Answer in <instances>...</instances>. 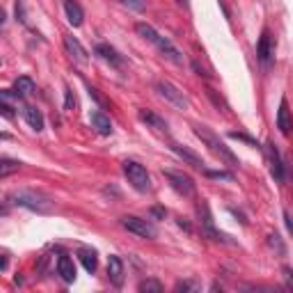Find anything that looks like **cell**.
Segmentation results:
<instances>
[{"instance_id":"obj_4","label":"cell","mask_w":293,"mask_h":293,"mask_svg":"<svg viewBox=\"0 0 293 293\" xmlns=\"http://www.w3.org/2000/svg\"><path fill=\"white\" fill-rule=\"evenodd\" d=\"M122 227L126 229V232L136 234V236H140V238H146V240H154L158 236V229L156 224H152L149 220H144V218H138V216H124L120 220Z\"/></svg>"},{"instance_id":"obj_17","label":"cell","mask_w":293,"mask_h":293,"mask_svg":"<svg viewBox=\"0 0 293 293\" xmlns=\"http://www.w3.org/2000/svg\"><path fill=\"white\" fill-rule=\"evenodd\" d=\"M268 163H270L272 179L284 181V165H282V158H280V152L275 149V144H268Z\"/></svg>"},{"instance_id":"obj_9","label":"cell","mask_w":293,"mask_h":293,"mask_svg":"<svg viewBox=\"0 0 293 293\" xmlns=\"http://www.w3.org/2000/svg\"><path fill=\"white\" fill-rule=\"evenodd\" d=\"M172 152L176 154V156L184 160V163H188L190 168H195V170H206V163H204V158L200 156V154H195L192 149H188V146H184V144H176V142H172Z\"/></svg>"},{"instance_id":"obj_7","label":"cell","mask_w":293,"mask_h":293,"mask_svg":"<svg viewBox=\"0 0 293 293\" xmlns=\"http://www.w3.org/2000/svg\"><path fill=\"white\" fill-rule=\"evenodd\" d=\"M154 46L160 50V55H163L165 60H170L172 64H176V66H184V62H186L184 53H181V50L176 48V46H174L168 37H158V42L154 44Z\"/></svg>"},{"instance_id":"obj_32","label":"cell","mask_w":293,"mask_h":293,"mask_svg":"<svg viewBox=\"0 0 293 293\" xmlns=\"http://www.w3.org/2000/svg\"><path fill=\"white\" fill-rule=\"evenodd\" d=\"M90 96L94 98V101H96V104H101L106 108V98L101 96V94H98V90H94V87H90Z\"/></svg>"},{"instance_id":"obj_8","label":"cell","mask_w":293,"mask_h":293,"mask_svg":"<svg viewBox=\"0 0 293 293\" xmlns=\"http://www.w3.org/2000/svg\"><path fill=\"white\" fill-rule=\"evenodd\" d=\"M256 58H259V62L264 66H270L272 58H275V42H272L270 32L268 30H264V34H261L259 39V46H256Z\"/></svg>"},{"instance_id":"obj_14","label":"cell","mask_w":293,"mask_h":293,"mask_svg":"<svg viewBox=\"0 0 293 293\" xmlns=\"http://www.w3.org/2000/svg\"><path fill=\"white\" fill-rule=\"evenodd\" d=\"M90 122H92V128H96V133H101V136H112V122H110V117L104 112V110H94L92 114H90Z\"/></svg>"},{"instance_id":"obj_15","label":"cell","mask_w":293,"mask_h":293,"mask_svg":"<svg viewBox=\"0 0 293 293\" xmlns=\"http://www.w3.org/2000/svg\"><path fill=\"white\" fill-rule=\"evenodd\" d=\"M64 14H66V21L74 28H80L82 21H85V12H82L78 0H64Z\"/></svg>"},{"instance_id":"obj_13","label":"cell","mask_w":293,"mask_h":293,"mask_svg":"<svg viewBox=\"0 0 293 293\" xmlns=\"http://www.w3.org/2000/svg\"><path fill=\"white\" fill-rule=\"evenodd\" d=\"M94 50H96L98 58H101L104 62H108L110 66H117V69H120V66H124V58H122V55L117 53V48H112L110 44H98Z\"/></svg>"},{"instance_id":"obj_19","label":"cell","mask_w":293,"mask_h":293,"mask_svg":"<svg viewBox=\"0 0 293 293\" xmlns=\"http://www.w3.org/2000/svg\"><path fill=\"white\" fill-rule=\"evenodd\" d=\"M138 117H140V122H144L146 126H152V128H156L158 133H168V122L165 120H160V117H158V114H154L152 110H140V112H138Z\"/></svg>"},{"instance_id":"obj_10","label":"cell","mask_w":293,"mask_h":293,"mask_svg":"<svg viewBox=\"0 0 293 293\" xmlns=\"http://www.w3.org/2000/svg\"><path fill=\"white\" fill-rule=\"evenodd\" d=\"M64 48H66V53H69L71 58L78 62V64H87V62H90V55H87L85 46H82V44L78 42L74 34H66V37H64Z\"/></svg>"},{"instance_id":"obj_40","label":"cell","mask_w":293,"mask_h":293,"mask_svg":"<svg viewBox=\"0 0 293 293\" xmlns=\"http://www.w3.org/2000/svg\"><path fill=\"white\" fill-rule=\"evenodd\" d=\"M176 2H179V5H184V7L190 5V0H176Z\"/></svg>"},{"instance_id":"obj_39","label":"cell","mask_w":293,"mask_h":293,"mask_svg":"<svg viewBox=\"0 0 293 293\" xmlns=\"http://www.w3.org/2000/svg\"><path fill=\"white\" fill-rule=\"evenodd\" d=\"M179 227H184V229H186V232H190V224H188V222H186L184 218H179Z\"/></svg>"},{"instance_id":"obj_33","label":"cell","mask_w":293,"mask_h":293,"mask_svg":"<svg viewBox=\"0 0 293 293\" xmlns=\"http://www.w3.org/2000/svg\"><path fill=\"white\" fill-rule=\"evenodd\" d=\"M0 110H2V114H5L7 120H14V112H12V106L7 104V101H2V104H0Z\"/></svg>"},{"instance_id":"obj_16","label":"cell","mask_w":293,"mask_h":293,"mask_svg":"<svg viewBox=\"0 0 293 293\" xmlns=\"http://www.w3.org/2000/svg\"><path fill=\"white\" fill-rule=\"evenodd\" d=\"M58 275H60L66 284L76 282V266H74V259H71L69 254H60V259H58Z\"/></svg>"},{"instance_id":"obj_1","label":"cell","mask_w":293,"mask_h":293,"mask_svg":"<svg viewBox=\"0 0 293 293\" xmlns=\"http://www.w3.org/2000/svg\"><path fill=\"white\" fill-rule=\"evenodd\" d=\"M7 202L14 204V206H23L28 211H34L39 216H46V213H53L55 204L48 200L46 195L37 192V190H14L7 195Z\"/></svg>"},{"instance_id":"obj_11","label":"cell","mask_w":293,"mask_h":293,"mask_svg":"<svg viewBox=\"0 0 293 293\" xmlns=\"http://www.w3.org/2000/svg\"><path fill=\"white\" fill-rule=\"evenodd\" d=\"M277 128L282 136H291L293 133V114L288 110V101L282 98V104H280V110H277Z\"/></svg>"},{"instance_id":"obj_24","label":"cell","mask_w":293,"mask_h":293,"mask_svg":"<svg viewBox=\"0 0 293 293\" xmlns=\"http://www.w3.org/2000/svg\"><path fill=\"white\" fill-rule=\"evenodd\" d=\"M138 291L142 293H163V284L158 282V280H142L138 284Z\"/></svg>"},{"instance_id":"obj_20","label":"cell","mask_w":293,"mask_h":293,"mask_svg":"<svg viewBox=\"0 0 293 293\" xmlns=\"http://www.w3.org/2000/svg\"><path fill=\"white\" fill-rule=\"evenodd\" d=\"M23 117H26V122L30 124V128L32 130H44V114H42V110H37L34 106H26L23 108Z\"/></svg>"},{"instance_id":"obj_26","label":"cell","mask_w":293,"mask_h":293,"mask_svg":"<svg viewBox=\"0 0 293 293\" xmlns=\"http://www.w3.org/2000/svg\"><path fill=\"white\" fill-rule=\"evenodd\" d=\"M268 248L275 250L277 254H286V245H284V240H282L280 234H268Z\"/></svg>"},{"instance_id":"obj_38","label":"cell","mask_w":293,"mask_h":293,"mask_svg":"<svg viewBox=\"0 0 293 293\" xmlns=\"http://www.w3.org/2000/svg\"><path fill=\"white\" fill-rule=\"evenodd\" d=\"M284 220H286V227L293 232V220H291V216H288V213H284Z\"/></svg>"},{"instance_id":"obj_37","label":"cell","mask_w":293,"mask_h":293,"mask_svg":"<svg viewBox=\"0 0 293 293\" xmlns=\"http://www.w3.org/2000/svg\"><path fill=\"white\" fill-rule=\"evenodd\" d=\"M7 266H10V259H7V254H2V259H0V270L5 272Z\"/></svg>"},{"instance_id":"obj_36","label":"cell","mask_w":293,"mask_h":293,"mask_svg":"<svg viewBox=\"0 0 293 293\" xmlns=\"http://www.w3.org/2000/svg\"><path fill=\"white\" fill-rule=\"evenodd\" d=\"M152 216H154V218H158V220H163V218H165V208L154 206V208H152Z\"/></svg>"},{"instance_id":"obj_12","label":"cell","mask_w":293,"mask_h":293,"mask_svg":"<svg viewBox=\"0 0 293 293\" xmlns=\"http://www.w3.org/2000/svg\"><path fill=\"white\" fill-rule=\"evenodd\" d=\"M108 280L117 288L124 284V261L117 254H110V259H108Z\"/></svg>"},{"instance_id":"obj_34","label":"cell","mask_w":293,"mask_h":293,"mask_svg":"<svg viewBox=\"0 0 293 293\" xmlns=\"http://www.w3.org/2000/svg\"><path fill=\"white\" fill-rule=\"evenodd\" d=\"M16 18L26 23V10H23V2H21V0L16 2Z\"/></svg>"},{"instance_id":"obj_31","label":"cell","mask_w":293,"mask_h":293,"mask_svg":"<svg viewBox=\"0 0 293 293\" xmlns=\"http://www.w3.org/2000/svg\"><path fill=\"white\" fill-rule=\"evenodd\" d=\"M206 94H208V98H211L213 104H216V108H222V110H227V104L222 101V96H218V92L213 90V87H206Z\"/></svg>"},{"instance_id":"obj_30","label":"cell","mask_w":293,"mask_h":293,"mask_svg":"<svg viewBox=\"0 0 293 293\" xmlns=\"http://www.w3.org/2000/svg\"><path fill=\"white\" fill-rule=\"evenodd\" d=\"M229 138H234V140H243V142H248V144H252V146H256V149H261L259 146V142L254 140V138H250V136H245V133H236V130H232V133H229Z\"/></svg>"},{"instance_id":"obj_35","label":"cell","mask_w":293,"mask_h":293,"mask_svg":"<svg viewBox=\"0 0 293 293\" xmlns=\"http://www.w3.org/2000/svg\"><path fill=\"white\" fill-rule=\"evenodd\" d=\"M282 272H284V277H286V282H288V286H293V270L288 266H284L282 268Z\"/></svg>"},{"instance_id":"obj_21","label":"cell","mask_w":293,"mask_h":293,"mask_svg":"<svg viewBox=\"0 0 293 293\" xmlns=\"http://www.w3.org/2000/svg\"><path fill=\"white\" fill-rule=\"evenodd\" d=\"M78 259H80V264L85 266L87 272H96L98 268V256L94 250H87V248H82L80 252H78Z\"/></svg>"},{"instance_id":"obj_22","label":"cell","mask_w":293,"mask_h":293,"mask_svg":"<svg viewBox=\"0 0 293 293\" xmlns=\"http://www.w3.org/2000/svg\"><path fill=\"white\" fill-rule=\"evenodd\" d=\"M136 32L140 34L144 42H149V44H156L158 37H160V34L154 30V26H149V23H138V26H136Z\"/></svg>"},{"instance_id":"obj_3","label":"cell","mask_w":293,"mask_h":293,"mask_svg":"<svg viewBox=\"0 0 293 293\" xmlns=\"http://www.w3.org/2000/svg\"><path fill=\"white\" fill-rule=\"evenodd\" d=\"M124 176L128 179V184L138 190V192H149L152 190V176L136 160H126L124 163Z\"/></svg>"},{"instance_id":"obj_29","label":"cell","mask_w":293,"mask_h":293,"mask_svg":"<svg viewBox=\"0 0 293 293\" xmlns=\"http://www.w3.org/2000/svg\"><path fill=\"white\" fill-rule=\"evenodd\" d=\"M204 174H206L208 179H220V181H232L234 179V174H229V172H216V170H204Z\"/></svg>"},{"instance_id":"obj_5","label":"cell","mask_w":293,"mask_h":293,"mask_svg":"<svg viewBox=\"0 0 293 293\" xmlns=\"http://www.w3.org/2000/svg\"><path fill=\"white\" fill-rule=\"evenodd\" d=\"M156 92L160 94L165 101H170L172 106H176L179 110H188V108H190L188 96H186V94L181 92L176 85H172L170 80H158V82H156Z\"/></svg>"},{"instance_id":"obj_27","label":"cell","mask_w":293,"mask_h":293,"mask_svg":"<svg viewBox=\"0 0 293 293\" xmlns=\"http://www.w3.org/2000/svg\"><path fill=\"white\" fill-rule=\"evenodd\" d=\"M117 2L124 5V7H128V10H133V12H144L146 10L144 0H117Z\"/></svg>"},{"instance_id":"obj_18","label":"cell","mask_w":293,"mask_h":293,"mask_svg":"<svg viewBox=\"0 0 293 293\" xmlns=\"http://www.w3.org/2000/svg\"><path fill=\"white\" fill-rule=\"evenodd\" d=\"M34 92H37V85H34L32 78L21 76V78H16V80H14V94H16V98L32 96Z\"/></svg>"},{"instance_id":"obj_23","label":"cell","mask_w":293,"mask_h":293,"mask_svg":"<svg viewBox=\"0 0 293 293\" xmlns=\"http://www.w3.org/2000/svg\"><path fill=\"white\" fill-rule=\"evenodd\" d=\"M18 170H21V163H18V160H12V158H2V160H0V176H2V179H7L12 172H18Z\"/></svg>"},{"instance_id":"obj_6","label":"cell","mask_w":293,"mask_h":293,"mask_svg":"<svg viewBox=\"0 0 293 293\" xmlns=\"http://www.w3.org/2000/svg\"><path fill=\"white\" fill-rule=\"evenodd\" d=\"M163 176L170 181V186H172L179 195H184V197H192V195H195V181L190 179L188 174L174 172V170H163Z\"/></svg>"},{"instance_id":"obj_28","label":"cell","mask_w":293,"mask_h":293,"mask_svg":"<svg viewBox=\"0 0 293 293\" xmlns=\"http://www.w3.org/2000/svg\"><path fill=\"white\" fill-rule=\"evenodd\" d=\"M78 101H76V94H74V90L71 87H66L64 90V108L66 110H76Z\"/></svg>"},{"instance_id":"obj_2","label":"cell","mask_w":293,"mask_h":293,"mask_svg":"<svg viewBox=\"0 0 293 293\" xmlns=\"http://www.w3.org/2000/svg\"><path fill=\"white\" fill-rule=\"evenodd\" d=\"M192 128H195V136L200 138V140L204 142V144H206L208 149L216 154V156H220L222 160H227V163H232V165H240L238 156H236V154H234L232 149H229V146L224 144V142L220 140L216 133H213L211 128H206V126H192Z\"/></svg>"},{"instance_id":"obj_25","label":"cell","mask_w":293,"mask_h":293,"mask_svg":"<svg viewBox=\"0 0 293 293\" xmlns=\"http://www.w3.org/2000/svg\"><path fill=\"white\" fill-rule=\"evenodd\" d=\"M204 232V236H208V238H213V240H218V243H227V245H234V240L229 238L227 234H222V232H218L216 227H204L202 229Z\"/></svg>"}]
</instances>
